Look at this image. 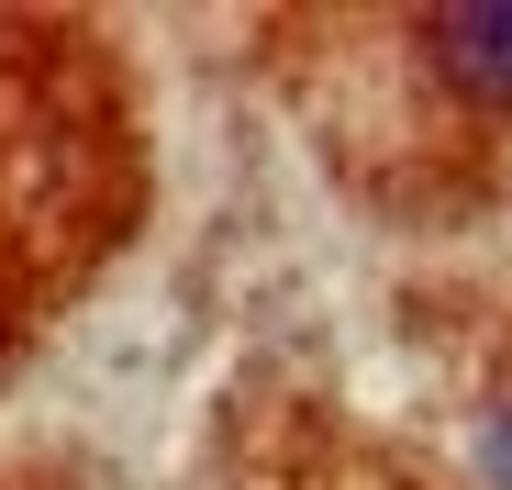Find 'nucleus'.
<instances>
[{
  "mask_svg": "<svg viewBox=\"0 0 512 490\" xmlns=\"http://www.w3.org/2000/svg\"><path fill=\"white\" fill-rule=\"evenodd\" d=\"M446 56L479 90H512V12H446Z\"/></svg>",
  "mask_w": 512,
  "mask_h": 490,
  "instance_id": "nucleus-1",
  "label": "nucleus"
},
{
  "mask_svg": "<svg viewBox=\"0 0 512 490\" xmlns=\"http://www.w3.org/2000/svg\"><path fill=\"white\" fill-rule=\"evenodd\" d=\"M490 468H501V490H512V424H501V435H490Z\"/></svg>",
  "mask_w": 512,
  "mask_h": 490,
  "instance_id": "nucleus-2",
  "label": "nucleus"
}]
</instances>
